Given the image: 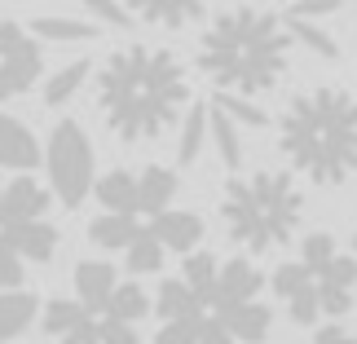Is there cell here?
I'll list each match as a JSON object with an SVG mask.
<instances>
[{
  "instance_id": "17",
  "label": "cell",
  "mask_w": 357,
  "mask_h": 344,
  "mask_svg": "<svg viewBox=\"0 0 357 344\" xmlns=\"http://www.w3.org/2000/svg\"><path fill=\"white\" fill-rule=\"evenodd\" d=\"M155 318L159 322H176V318H190V322H203L208 309L195 300V292L181 283V278H163L159 283V296H155Z\"/></svg>"
},
{
  "instance_id": "10",
  "label": "cell",
  "mask_w": 357,
  "mask_h": 344,
  "mask_svg": "<svg viewBox=\"0 0 357 344\" xmlns=\"http://www.w3.org/2000/svg\"><path fill=\"white\" fill-rule=\"evenodd\" d=\"M265 278H260V269L252 260H225L221 274H216V292H212V305L208 313H221L229 305H243V300H256Z\"/></svg>"
},
{
  "instance_id": "14",
  "label": "cell",
  "mask_w": 357,
  "mask_h": 344,
  "mask_svg": "<svg viewBox=\"0 0 357 344\" xmlns=\"http://www.w3.org/2000/svg\"><path fill=\"white\" fill-rule=\"evenodd\" d=\"M212 318H221V327L238 344H260L269 336V327H273V309L260 305V300H243V305H229L221 313H212Z\"/></svg>"
},
{
  "instance_id": "35",
  "label": "cell",
  "mask_w": 357,
  "mask_h": 344,
  "mask_svg": "<svg viewBox=\"0 0 357 344\" xmlns=\"http://www.w3.org/2000/svg\"><path fill=\"white\" fill-rule=\"evenodd\" d=\"M335 9H340V0H291V13H287V18H296V22H326Z\"/></svg>"
},
{
  "instance_id": "29",
  "label": "cell",
  "mask_w": 357,
  "mask_h": 344,
  "mask_svg": "<svg viewBox=\"0 0 357 344\" xmlns=\"http://www.w3.org/2000/svg\"><path fill=\"white\" fill-rule=\"evenodd\" d=\"M212 106H216V111H225L238 128H265V124H269V115L260 111L252 98H229V93H216Z\"/></svg>"
},
{
  "instance_id": "26",
  "label": "cell",
  "mask_w": 357,
  "mask_h": 344,
  "mask_svg": "<svg viewBox=\"0 0 357 344\" xmlns=\"http://www.w3.org/2000/svg\"><path fill=\"white\" fill-rule=\"evenodd\" d=\"M203 142H208V106L195 102V106H185V115H181V142H176V159L181 163H195L203 155Z\"/></svg>"
},
{
  "instance_id": "36",
  "label": "cell",
  "mask_w": 357,
  "mask_h": 344,
  "mask_svg": "<svg viewBox=\"0 0 357 344\" xmlns=\"http://www.w3.org/2000/svg\"><path fill=\"white\" fill-rule=\"evenodd\" d=\"M98 340L102 344H142L132 331V322H119V318H102L98 322Z\"/></svg>"
},
{
  "instance_id": "4",
  "label": "cell",
  "mask_w": 357,
  "mask_h": 344,
  "mask_svg": "<svg viewBox=\"0 0 357 344\" xmlns=\"http://www.w3.org/2000/svg\"><path fill=\"white\" fill-rule=\"evenodd\" d=\"M305 216V190L291 172L260 168V172H234L221 190V225L247 252H273L291 243Z\"/></svg>"
},
{
  "instance_id": "8",
  "label": "cell",
  "mask_w": 357,
  "mask_h": 344,
  "mask_svg": "<svg viewBox=\"0 0 357 344\" xmlns=\"http://www.w3.org/2000/svg\"><path fill=\"white\" fill-rule=\"evenodd\" d=\"M150 234L163 252H199L203 243V216L199 212H185V208H163L159 216H150Z\"/></svg>"
},
{
  "instance_id": "19",
  "label": "cell",
  "mask_w": 357,
  "mask_h": 344,
  "mask_svg": "<svg viewBox=\"0 0 357 344\" xmlns=\"http://www.w3.org/2000/svg\"><path fill=\"white\" fill-rule=\"evenodd\" d=\"M36 318H40V305L31 292H22V287L18 292H0V344L18 340Z\"/></svg>"
},
{
  "instance_id": "2",
  "label": "cell",
  "mask_w": 357,
  "mask_h": 344,
  "mask_svg": "<svg viewBox=\"0 0 357 344\" xmlns=\"http://www.w3.org/2000/svg\"><path fill=\"white\" fill-rule=\"evenodd\" d=\"M291 45L296 40L287 18L256 5H234L208 22V31L199 40V66L216 93L256 102L282 84Z\"/></svg>"
},
{
  "instance_id": "1",
  "label": "cell",
  "mask_w": 357,
  "mask_h": 344,
  "mask_svg": "<svg viewBox=\"0 0 357 344\" xmlns=\"http://www.w3.org/2000/svg\"><path fill=\"white\" fill-rule=\"evenodd\" d=\"M98 111L123 146L168 137L185 115L190 75L172 49L123 45L98 71Z\"/></svg>"
},
{
  "instance_id": "22",
  "label": "cell",
  "mask_w": 357,
  "mask_h": 344,
  "mask_svg": "<svg viewBox=\"0 0 357 344\" xmlns=\"http://www.w3.org/2000/svg\"><path fill=\"white\" fill-rule=\"evenodd\" d=\"M208 137L216 142V150H221V163L229 172H243V137H238V124L229 119L225 111H216V106L208 102Z\"/></svg>"
},
{
  "instance_id": "18",
  "label": "cell",
  "mask_w": 357,
  "mask_h": 344,
  "mask_svg": "<svg viewBox=\"0 0 357 344\" xmlns=\"http://www.w3.org/2000/svg\"><path fill=\"white\" fill-rule=\"evenodd\" d=\"M93 195L106 212H128L137 216V172L128 168H115V172H102L98 181H93Z\"/></svg>"
},
{
  "instance_id": "28",
  "label": "cell",
  "mask_w": 357,
  "mask_h": 344,
  "mask_svg": "<svg viewBox=\"0 0 357 344\" xmlns=\"http://www.w3.org/2000/svg\"><path fill=\"white\" fill-rule=\"evenodd\" d=\"M89 318V309L79 305V300H49L45 309H40V322H45V331L49 336H66V331H75L79 322Z\"/></svg>"
},
{
  "instance_id": "32",
  "label": "cell",
  "mask_w": 357,
  "mask_h": 344,
  "mask_svg": "<svg viewBox=\"0 0 357 344\" xmlns=\"http://www.w3.org/2000/svg\"><path fill=\"white\" fill-rule=\"evenodd\" d=\"M89 13H93V22L98 27H132L137 18L128 13V5H119V0H79Z\"/></svg>"
},
{
  "instance_id": "37",
  "label": "cell",
  "mask_w": 357,
  "mask_h": 344,
  "mask_svg": "<svg viewBox=\"0 0 357 344\" xmlns=\"http://www.w3.org/2000/svg\"><path fill=\"white\" fill-rule=\"evenodd\" d=\"M199 344H238V340L221 327V318H212V313H208V318L199 322Z\"/></svg>"
},
{
  "instance_id": "13",
  "label": "cell",
  "mask_w": 357,
  "mask_h": 344,
  "mask_svg": "<svg viewBox=\"0 0 357 344\" xmlns=\"http://www.w3.org/2000/svg\"><path fill=\"white\" fill-rule=\"evenodd\" d=\"M128 13L137 22H150V27H185V22H199L208 13L212 0H123Z\"/></svg>"
},
{
  "instance_id": "5",
  "label": "cell",
  "mask_w": 357,
  "mask_h": 344,
  "mask_svg": "<svg viewBox=\"0 0 357 344\" xmlns=\"http://www.w3.org/2000/svg\"><path fill=\"white\" fill-rule=\"evenodd\" d=\"M45 172H49V190L62 208H79L93 195L98 181V159H93V142L75 119H62L45 142Z\"/></svg>"
},
{
  "instance_id": "27",
  "label": "cell",
  "mask_w": 357,
  "mask_h": 344,
  "mask_svg": "<svg viewBox=\"0 0 357 344\" xmlns=\"http://www.w3.org/2000/svg\"><path fill=\"white\" fill-rule=\"evenodd\" d=\"M123 260H128V274H159L163 269V247L155 243L150 230H142L128 247H123Z\"/></svg>"
},
{
  "instance_id": "6",
  "label": "cell",
  "mask_w": 357,
  "mask_h": 344,
  "mask_svg": "<svg viewBox=\"0 0 357 344\" xmlns=\"http://www.w3.org/2000/svg\"><path fill=\"white\" fill-rule=\"evenodd\" d=\"M40 71H45L40 40L26 31V27L0 18V102L31 93L40 84Z\"/></svg>"
},
{
  "instance_id": "41",
  "label": "cell",
  "mask_w": 357,
  "mask_h": 344,
  "mask_svg": "<svg viewBox=\"0 0 357 344\" xmlns=\"http://www.w3.org/2000/svg\"><path fill=\"white\" fill-rule=\"evenodd\" d=\"M0 203H5V181H0Z\"/></svg>"
},
{
  "instance_id": "38",
  "label": "cell",
  "mask_w": 357,
  "mask_h": 344,
  "mask_svg": "<svg viewBox=\"0 0 357 344\" xmlns=\"http://www.w3.org/2000/svg\"><path fill=\"white\" fill-rule=\"evenodd\" d=\"M58 340H62V344H102V340H98V322H93V318H84L75 331H66V336H58Z\"/></svg>"
},
{
  "instance_id": "40",
  "label": "cell",
  "mask_w": 357,
  "mask_h": 344,
  "mask_svg": "<svg viewBox=\"0 0 357 344\" xmlns=\"http://www.w3.org/2000/svg\"><path fill=\"white\" fill-rule=\"evenodd\" d=\"M353 256H357V230H353Z\"/></svg>"
},
{
  "instance_id": "7",
  "label": "cell",
  "mask_w": 357,
  "mask_h": 344,
  "mask_svg": "<svg viewBox=\"0 0 357 344\" xmlns=\"http://www.w3.org/2000/svg\"><path fill=\"white\" fill-rule=\"evenodd\" d=\"M269 287H273V296L287 305L291 322L313 327V322L322 318V309H318V283H313V274L300 265V260H282V265L269 274Z\"/></svg>"
},
{
  "instance_id": "16",
  "label": "cell",
  "mask_w": 357,
  "mask_h": 344,
  "mask_svg": "<svg viewBox=\"0 0 357 344\" xmlns=\"http://www.w3.org/2000/svg\"><path fill=\"white\" fill-rule=\"evenodd\" d=\"M111 292H115V269L106 260H79L75 265V300L79 305L89 313H102Z\"/></svg>"
},
{
  "instance_id": "23",
  "label": "cell",
  "mask_w": 357,
  "mask_h": 344,
  "mask_svg": "<svg viewBox=\"0 0 357 344\" xmlns=\"http://www.w3.org/2000/svg\"><path fill=\"white\" fill-rule=\"evenodd\" d=\"M89 66H93V62H66V66H58V71L45 80V89H40L45 106H66V102H75L79 89L89 84Z\"/></svg>"
},
{
  "instance_id": "25",
  "label": "cell",
  "mask_w": 357,
  "mask_h": 344,
  "mask_svg": "<svg viewBox=\"0 0 357 344\" xmlns=\"http://www.w3.org/2000/svg\"><path fill=\"white\" fill-rule=\"evenodd\" d=\"M102 313H106V318H119V322H142L150 313L146 287L142 283H115V292H111V300H106Z\"/></svg>"
},
{
  "instance_id": "42",
  "label": "cell",
  "mask_w": 357,
  "mask_h": 344,
  "mask_svg": "<svg viewBox=\"0 0 357 344\" xmlns=\"http://www.w3.org/2000/svg\"><path fill=\"white\" fill-rule=\"evenodd\" d=\"M287 5H291V0H287Z\"/></svg>"
},
{
  "instance_id": "24",
  "label": "cell",
  "mask_w": 357,
  "mask_h": 344,
  "mask_svg": "<svg viewBox=\"0 0 357 344\" xmlns=\"http://www.w3.org/2000/svg\"><path fill=\"white\" fill-rule=\"evenodd\" d=\"M36 40H58V45H75V40H93L98 36V22L93 18H58V13H40L31 22Z\"/></svg>"
},
{
  "instance_id": "21",
  "label": "cell",
  "mask_w": 357,
  "mask_h": 344,
  "mask_svg": "<svg viewBox=\"0 0 357 344\" xmlns=\"http://www.w3.org/2000/svg\"><path fill=\"white\" fill-rule=\"evenodd\" d=\"M216 274H221V265H216L212 252H185L181 256V283L195 292V300L203 309L212 305V292H216Z\"/></svg>"
},
{
  "instance_id": "11",
  "label": "cell",
  "mask_w": 357,
  "mask_h": 344,
  "mask_svg": "<svg viewBox=\"0 0 357 344\" xmlns=\"http://www.w3.org/2000/svg\"><path fill=\"white\" fill-rule=\"evenodd\" d=\"M53 203V190L40 186L31 172L13 177V181L5 186V203H0V225L5 221H40V216L49 212Z\"/></svg>"
},
{
  "instance_id": "20",
  "label": "cell",
  "mask_w": 357,
  "mask_h": 344,
  "mask_svg": "<svg viewBox=\"0 0 357 344\" xmlns=\"http://www.w3.org/2000/svg\"><path fill=\"white\" fill-rule=\"evenodd\" d=\"M146 225L137 221V216H128V212H102L98 221L89 225V239L102 247V252H123L137 234H142Z\"/></svg>"
},
{
  "instance_id": "3",
  "label": "cell",
  "mask_w": 357,
  "mask_h": 344,
  "mask_svg": "<svg viewBox=\"0 0 357 344\" xmlns=\"http://www.w3.org/2000/svg\"><path fill=\"white\" fill-rule=\"evenodd\" d=\"M278 150L313 186H344L357 172V98L340 84L296 93L278 119Z\"/></svg>"
},
{
  "instance_id": "9",
  "label": "cell",
  "mask_w": 357,
  "mask_h": 344,
  "mask_svg": "<svg viewBox=\"0 0 357 344\" xmlns=\"http://www.w3.org/2000/svg\"><path fill=\"white\" fill-rule=\"evenodd\" d=\"M0 239L22 260H36V265H49V260L58 256V230H53L45 216H40V221H5L0 225Z\"/></svg>"
},
{
  "instance_id": "34",
  "label": "cell",
  "mask_w": 357,
  "mask_h": 344,
  "mask_svg": "<svg viewBox=\"0 0 357 344\" xmlns=\"http://www.w3.org/2000/svg\"><path fill=\"white\" fill-rule=\"evenodd\" d=\"M155 344H199V322L176 318V322H159Z\"/></svg>"
},
{
  "instance_id": "39",
  "label": "cell",
  "mask_w": 357,
  "mask_h": 344,
  "mask_svg": "<svg viewBox=\"0 0 357 344\" xmlns=\"http://www.w3.org/2000/svg\"><path fill=\"white\" fill-rule=\"evenodd\" d=\"M313 344H357L353 331H344V327H335V322H326L318 336H313Z\"/></svg>"
},
{
  "instance_id": "33",
  "label": "cell",
  "mask_w": 357,
  "mask_h": 344,
  "mask_svg": "<svg viewBox=\"0 0 357 344\" xmlns=\"http://www.w3.org/2000/svg\"><path fill=\"white\" fill-rule=\"evenodd\" d=\"M22 265H26V260L0 239V292H18V287H22Z\"/></svg>"
},
{
  "instance_id": "31",
  "label": "cell",
  "mask_w": 357,
  "mask_h": 344,
  "mask_svg": "<svg viewBox=\"0 0 357 344\" xmlns=\"http://www.w3.org/2000/svg\"><path fill=\"white\" fill-rule=\"evenodd\" d=\"M335 252H340V247H335L331 234H326V230H313V234H305V243H300V265H305L309 274H318Z\"/></svg>"
},
{
  "instance_id": "15",
  "label": "cell",
  "mask_w": 357,
  "mask_h": 344,
  "mask_svg": "<svg viewBox=\"0 0 357 344\" xmlns=\"http://www.w3.org/2000/svg\"><path fill=\"white\" fill-rule=\"evenodd\" d=\"M176 172L163 168V163H150V168H142V177H137V216H159L168 203L176 199Z\"/></svg>"
},
{
  "instance_id": "30",
  "label": "cell",
  "mask_w": 357,
  "mask_h": 344,
  "mask_svg": "<svg viewBox=\"0 0 357 344\" xmlns=\"http://www.w3.org/2000/svg\"><path fill=\"white\" fill-rule=\"evenodd\" d=\"M287 27H291V40H300V45H309L318 58H340V45H335V36L326 31L322 22H296V18H287Z\"/></svg>"
},
{
  "instance_id": "12",
  "label": "cell",
  "mask_w": 357,
  "mask_h": 344,
  "mask_svg": "<svg viewBox=\"0 0 357 344\" xmlns=\"http://www.w3.org/2000/svg\"><path fill=\"white\" fill-rule=\"evenodd\" d=\"M40 159H45V150H40L36 133L26 128L22 119H13V115L0 111V168H9V172H31Z\"/></svg>"
}]
</instances>
